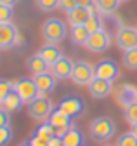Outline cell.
Here are the masks:
<instances>
[{"label":"cell","instance_id":"obj_1","mask_svg":"<svg viewBox=\"0 0 137 146\" xmlns=\"http://www.w3.org/2000/svg\"><path fill=\"white\" fill-rule=\"evenodd\" d=\"M89 131H90V137L94 141H108L113 137V134L116 131V125L108 117H99V118L92 120Z\"/></svg>","mask_w":137,"mask_h":146},{"label":"cell","instance_id":"obj_2","mask_svg":"<svg viewBox=\"0 0 137 146\" xmlns=\"http://www.w3.org/2000/svg\"><path fill=\"white\" fill-rule=\"evenodd\" d=\"M66 33H68V28H66L64 21L57 19V17H50V19H47L43 23V26H42V35L49 44L63 42L66 38Z\"/></svg>","mask_w":137,"mask_h":146},{"label":"cell","instance_id":"obj_3","mask_svg":"<svg viewBox=\"0 0 137 146\" xmlns=\"http://www.w3.org/2000/svg\"><path fill=\"white\" fill-rule=\"evenodd\" d=\"M28 113L35 120H47L52 113V103L43 94H38L31 103H28Z\"/></svg>","mask_w":137,"mask_h":146},{"label":"cell","instance_id":"obj_4","mask_svg":"<svg viewBox=\"0 0 137 146\" xmlns=\"http://www.w3.org/2000/svg\"><path fill=\"white\" fill-rule=\"evenodd\" d=\"M49 120V123L52 125V129H54V134L56 136H64L66 134V131H70L71 127H73V118L71 117H68L66 113H63L59 108H56V110H52V113H50V117L47 118Z\"/></svg>","mask_w":137,"mask_h":146},{"label":"cell","instance_id":"obj_5","mask_svg":"<svg viewBox=\"0 0 137 146\" xmlns=\"http://www.w3.org/2000/svg\"><path fill=\"white\" fill-rule=\"evenodd\" d=\"M96 77L94 66L89 64L87 61H78L73 66V73H71V80L76 85H89L90 80Z\"/></svg>","mask_w":137,"mask_h":146},{"label":"cell","instance_id":"obj_6","mask_svg":"<svg viewBox=\"0 0 137 146\" xmlns=\"http://www.w3.org/2000/svg\"><path fill=\"white\" fill-rule=\"evenodd\" d=\"M14 89H16V92H18L21 96V99L24 103H31L33 99H35L40 92H38V87L35 84V78H19L18 82L14 84Z\"/></svg>","mask_w":137,"mask_h":146},{"label":"cell","instance_id":"obj_7","mask_svg":"<svg viewBox=\"0 0 137 146\" xmlns=\"http://www.w3.org/2000/svg\"><path fill=\"white\" fill-rule=\"evenodd\" d=\"M19 42V31L12 23H0V49H12Z\"/></svg>","mask_w":137,"mask_h":146},{"label":"cell","instance_id":"obj_8","mask_svg":"<svg viewBox=\"0 0 137 146\" xmlns=\"http://www.w3.org/2000/svg\"><path fill=\"white\" fill-rule=\"evenodd\" d=\"M109 45H111V36L104 30L90 33L87 44H85V47H87L90 52H104V50L109 49Z\"/></svg>","mask_w":137,"mask_h":146},{"label":"cell","instance_id":"obj_9","mask_svg":"<svg viewBox=\"0 0 137 146\" xmlns=\"http://www.w3.org/2000/svg\"><path fill=\"white\" fill-rule=\"evenodd\" d=\"M94 71H96V77L109 80V82H115L120 77V66L113 59H102V61H99L94 66Z\"/></svg>","mask_w":137,"mask_h":146},{"label":"cell","instance_id":"obj_10","mask_svg":"<svg viewBox=\"0 0 137 146\" xmlns=\"http://www.w3.org/2000/svg\"><path fill=\"white\" fill-rule=\"evenodd\" d=\"M116 44L122 50H130L137 47V28L120 26L116 31Z\"/></svg>","mask_w":137,"mask_h":146},{"label":"cell","instance_id":"obj_11","mask_svg":"<svg viewBox=\"0 0 137 146\" xmlns=\"http://www.w3.org/2000/svg\"><path fill=\"white\" fill-rule=\"evenodd\" d=\"M87 87H89V92H90L92 98H96V99H102V98H106V96L111 94L113 82L104 80V78H99V77H94Z\"/></svg>","mask_w":137,"mask_h":146},{"label":"cell","instance_id":"obj_12","mask_svg":"<svg viewBox=\"0 0 137 146\" xmlns=\"http://www.w3.org/2000/svg\"><path fill=\"white\" fill-rule=\"evenodd\" d=\"M63 113H66L68 117H71V118H76L83 113V110H85V103L80 99V98H64L59 106H57Z\"/></svg>","mask_w":137,"mask_h":146},{"label":"cell","instance_id":"obj_13","mask_svg":"<svg viewBox=\"0 0 137 146\" xmlns=\"http://www.w3.org/2000/svg\"><path fill=\"white\" fill-rule=\"evenodd\" d=\"M73 66H75V63H71L70 58H63L61 56L52 66H50V73H52L57 80H68V78H71Z\"/></svg>","mask_w":137,"mask_h":146},{"label":"cell","instance_id":"obj_14","mask_svg":"<svg viewBox=\"0 0 137 146\" xmlns=\"http://www.w3.org/2000/svg\"><path fill=\"white\" fill-rule=\"evenodd\" d=\"M116 101L123 108H127L132 103H137V89L130 84H123L116 92Z\"/></svg>","mask_w":137,"mask_h":146},{"label":"cell","instance_id":"obj_15","mask_svg":"<svg viewBox=\"0 0 137 146\" xmlns=\"http://www.w3.org/2000/svg\"><path fill=\"white\" fill-rule=\"evenodd\" d=\"M35 84L38 87V92L47 96L56 89V77L52 73H49V71H43L40 75H35Z\"/></svg>","mask_w":137,"mask_h":146},{"label":"cell","instance_id":"obj_16","mask_svg":"<svg viewBox=\"0 0 137 146\" xmlns=\"http://www.w3.org/2000/svg\"><path fill=\"white\" fill-rule=\"evenodd\" d=\"M90 14H92L90 9L82 7V5H76L75 9H71V11L66 12V17H68V23H70L71 26H82V25L87 23V19H89Z\"/></svg>","mask_w":137,"mask_h":146},{"label":"cell","instance_id":"obj_17","mask_svg":"<svg viewBox=\"0 0 137 146\" xmlns=\"http://www.w3.org/2000/svg\"><path fill=\"white\" fill-rule=\"evenodd\" d=\"M23 104H24V101L21 99V96H19L18 92H16V89L11 90L9 96L2 101V108L7 110L9 113H12V111H19V110L23 108Z\"/></svg>","mask_w":137,"mask_h":146},{"label":"cell","instance_id":"obj_18","mask_svg":"<svg viewBox=\"0 0 137 146\" xmlns=\"http://www.w3.org/2000/svg\"><path fill=\"white\" fill-rule=\"evenodd\" d=\"M38 54L43 58V61H45L49 66H52V64L61 58V50H59V47H57L56 44H47V45H43Z\"/></svg>","mask_w":137,"mask_h":146},{"label":"cell","instance_id":"obj_19","mask_svg":"<svg viewBox=\"0 0 137 146\" xmlns=\"http://www.w3.org/2000/svg\"><path fill=\"white\" fill-rule=\"evenodd\" d=\"M26 68H28V71L31 73V75L35 77V75H40V73L47 71L49 64L43 61V58L40 56V54H35V56H31V58L28 59V63H26Z\"/></svg>","mask_w":137,"mask_h":146},{"label":"cell","instance_id":"obj_20","mask_svg":"<svg viewBox=\"0 0 137 146\" xmlns=\"http://www.w3.org/2000/svg\"><path fill=\"white\" fill-rule=\"evenodd\" d=\"M89 35H90V31L85 28V25H82V26H71L70 38L76 45H85L87 40H89Z\"/></svg>","mask_w":137,"mask_h":146},{"label":"cell","instance_id":"obj_21","mask_svg":"<svg viewBox=\"0 0 137 146\" xmlns=\"http://www.w3.org/2000/svg\"><path fill=\"white\" fill-rule=\"evenodd\" d=\"M122 4V0H96V9L102 16H111Z\"/></svg>","mask_w":137,"mask_h":146},{"label":"cell","instance_id":"obj_22","mask_svg":"<svg viewBox=\"0 0 137 146\" xmlns=\"http://www.w3.org/2000/svg\"><path fill=\"white\" fill-rule=\"evenodd\" d=\"M63 143H64V146H83V134L78 129L71 127L63 136Z\"/></svg>","mask_w":137,"mask_h":146},{"label":"cell","instance_id":"obj_23","mask_svg":"<svg viewBox=\"0 0 137 146\" xmlns=\"http://www.w3.org/2000/svg\"><path fill=\"white\" fill-rule=\"evenodd\" d=\"M33 136H37V137H40L43 141H50V139H52V136H56V134H54L52 125L43 120V123H40L37 127V131H35V134H33Z\"/></svg>","mask_w":137,"mask_h":146},{"label":"cell","instance_id":"obj_24","mask_svg":"<svg viewBox=\"0 0 137 146\" xmlns=\"http://www.w3.org/2000/svg\"><path fill=\"white\" fill-rule=\"evenodd\" d=\"M85 28H87L90 33L102 30V21H101V16H99V12H94V14H90V16H89L87 23H85Z\"/></svg>","mask_w":137,"mask_h":146},{"label":"cell","instance_id":"obj_25","mask_svg":"<svg viewBox=\"0 0 137 146\" xmlns=\"http://www.w3.org/2000/svg\"><path fill=\"white\" fill-rule=\"evenodd\" d=\"M123 64L128 70H137V47L130 49V50H125V54H123Z\"/></svg>","mask_w":137,"mask_h":146},{"label":"cell","instance_id":"obj_26","mask_svg":"<svg viewBox=\"0 0 137 146\" xmlns=\"http://www.w3.org/2000/svg\"><path fill=\"white\" fill-rule=\"evenodd\" d=\"M35 4L42 12H54L59 7V0H35Z\"/></svg>","mask_w":137,"mask_h":146},{"label":"cell","instance_id":"obj_27","mask_svg":"<svg viewBox=\"0 0 137 146\" xmlns=\"http://www.w3.org/2000/svg\"><path fill=\"white\" fill-rule=\"evenodd\" d=\"M116 146H137V137L134 136V132H125L118 137L116 141Z\"/></svg>","mask_w":137,"mask_h":146},{"label":"cell","instance_id":"obj_28","mask_svg":"<svg viewBox=\"0 0 137 146\" xmlns=\"http://www.w3.org/2000/svg\"><path fill=\"white\" fill-rule=\"evenodd\" d=\"M12 16H14V11H12L11 5L0 4V23H11Z\"/></svg>","mask_w":137,"mask_h":146},{"label":"cell","instance_id":"obj_29","mask_svg":"<svg viewBox=\"0 0 137 146\" xmlns=\"http://www.w3.org/2000/svg\"><path fill=\"white\" fill-rule=\"evenodd\" d=\"M11 90H14V84L5 80V78H0V101H4Z\"/></svg>","mask_w":137,"mask_h":146},{"label":"cell","instance_id":"obj_30","mask_svg":"<svg viewBox=\"0 0 137 146\" xmlns=\"http://www.w3.org/2000/svg\"><path fill=\"white\" fill-rule=\"evenodd\" d=\"M125 118L127 122L132 125V123H137V103H132L125 108Z\"/></svg>","mask_w":137,"mask_h":146},{"label":"cell","instance_id":"obj_31","mask_svg":"<svg viewBox=\"0 0 137 146\" xmlns=\"http://www.w3.org/2000/svg\"><path fill=\"white\" fill-rule=\"evenodd\" d=\"M12 139V131L11 127L5 125V127H0V146H7Z\"/></svg>","mask_w":137,"mask_h":146},{"label":"cell","instance_id":"obj_32","mask_svg":"<svg viewBox=\"0 0 137 146\" xmlns=\"http://www.w3.org/2000/svg\"><path fill=\"white\" fill-rule=\"evenodd\" d=\"M78 5V0H59V9H63L64 12L71 11Z\"/></svg>","mask_w":137,"mask_h":146},{"label":"cell","instance_id":"obj_33","mask_svg":"<svg viewBox=\"0 0 137 146\" xmlns=\"http://www.w3.org/2000/svg\"><path fill=\"white\" fill-rule=\"evenodd\" d=\"M11 123V115H9V111L7 110H4V108H0V127H5V125H9Z\"/></svg>","mask_w":137,"mask_h":146},{"label":"cell","instance_id":"obj_34","mask_svg":"<svg viewBox=\"0 0 137 146\" xmlns=\"http://www.w3.org/2000/svg\"><path fill=\"white\" fill-rule=\"evenodd\" d=\"M30 144H31V146H49V141H43V139H40V137H37V136H31Z\"/></svg>","mask_w":137,"mask_h":146},{"label":"cell","instance_id":"obj_35","mask_svg":"<svg viewBox=\"0 0 137 146\" xmlns=\"http://www.w3.org/2000/svg\"><path fill=\"white\" fill-rule=\"evenodd\" d=\"M49 146H64L63 137L61 136H52V139L49 141Z\"/></svg>","mask_w":137,"mask_h":146},{"label":"cell","instance_id":"obj_36","mask_svg":"<svg viewBox=\"0 0 137 146\" xmlns=\"http://www.w3.org/2000/svg\"><path fill=\"white\" fill-rule=\"evenodd\" d=\"M78 5L87 7V9H92V7H96V0H78Z\"/></svg>","mask_w":137,"mask_h":146},{"label":"cell","instance_id":"obj_37","mask_svg":"<svg viewBox=\"0 0 137 146\" xmlns=\"http://www.w3.org/2000/svg\"><path fill=\"white\" fill-rule=\"evenodd\" d=\"M18 2L19 0H0V4H5V5H11V7H14Z\"/></svg>","mask_w":137,"mask_h":146},{"label":"cell","instance_id":"obj_38","mask_svg":"<svg viewBox=\"0 0 137 146\" xmlns=\"http://www.w3.org/2000/svg\"><path fill=\"white\" fill-rule=\"evenodd\" d=\"M132 132H134V136L137 137V123H132Z\"/></svg>","mask_w":137,"mask_h":146},{"label":"cell","instance_id":"obj_39","mask_svg":"<svg viewBox=\"0 0 137 146\" xmlns=\"http://www.w3.org/2000/svg\"><path fill=\"white\" fill-rule=\"evenodd\" d=\"M21 146H31V144H30V141H28V143H23Z\"/></svg>","mask_w":137,"mask_h":146},{"label":"cell","instance_id":"obj_40","mask_svg":"<svg viewBox=\"0 0 137 146\" xmlns=\"http://www.w3.org/2000/svg\"><path fill=\"white\" fill-rule=\"evenodd\" d=\"M0 108H2V101H0Z\"/></svg>","mask_w":137,"mask_h":146},{"label":"cell","instance_id":"obj_41","mask_svg":"<svg viewBox=\"0 0 137 146\" xmlns=\"http://www.w3.org/2000/svg\"><path fill=\"white\" fill-rule=\"evenodd\" d=\"M122 2H128V0H122Z\"/></svg>","mask_w":137,"mask_h":146}]
</instances>
